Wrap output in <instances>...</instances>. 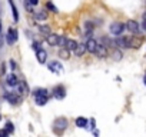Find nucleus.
Segmentation results:
<instances>
[{
  "instance_id": "nucleus-1",
  "label": "nucleus",
  "mask_w": 146,
  "mask_h": 137,
  "mask_svg": "<svg viewBox=\"0 0 146 137\" xmlns=\"http://www.w3.org/2000/svg\"><path fill=\"white\" fill-rule=\"evenodd\" d=\"M67 128V119L64 117H59L53 121V130L57 133H63Z\"/></svg>"
},
{
  "instance_id": "nucleus-2",
  "label": "nucleus",
  "mask_w": 146,
  "mask_h": 137,
  "mask_svg": "<svg viewBox=\"0 0 146 137\" xmlns=\"http://www.w3.org/2000/svg\"><path fill=\"white\" fill-rule=\"evenodd\" d=\"M5 99H6L10 104H20V103H22V96H20L19 93H15V92L5 93Z\"/></svg>"
},
{
  "instance_id": "nucleus-3",
  "label": "nucleus",
  "mask_w": 146,
  "mask_h": 137,
  "mask_svg": "<svg viewBox=\"0 0 146 137\" xmlns=\"http://www.w3.org/2000/svg\"><path fill=\"white\" fill-rule=\"evenodd\" d=\"M125 27H126V26H125L123 23L116 22V23H112V26L109 27V30H110V33H112L113 36H120V34L123 33Z\"/></svg>"
},
{
  "instance_id": "nucleus-4",
  "label": "nucleus",
  "mask_w": 146,
  "mask_h": 137,
  "mask_svg": "<svg viewBox=\"0 0 146 137\" xmlns=\"http://www.w3.org/2000/svg\"><path fill=\"white\" fill-rule=\"evenodd\" d=\"M95 54H96L99 59H105V57H108V54H109V50H108V47H106L103 43H98V46H96V50H95Z\"/></svg>"
},
{
  "instance_id": "nucleus-5",
  "label": "nucleus",
  "mask_w": 146,
  "mask_h": 137,
  "mask_svg": "<svg viewBox=\"0 0 146 137\" xmlns=\"http://www.w3.org/2000/svg\"><path fill=\"white\" fill-rule=\"evenodd\" d=\"M47 67H49V70H50L52 73H56V74L62 73V70H63V66H62V63H59L57 60L50 61V63L47 64Z\"/></svg>"
},
{
  "instance_id": "nucleus-6",
  "label": "nucleus",
  "mask_w": 146,
  "mask_h": 137,
  "mask_svg": "<svg viewBox=\"0 0 146 137\" xmlns=\"http://www.w3.org/2000/svg\"><path fill=\"white\" fill-rule=\"evenodd\" d=\"M6 40H7V43H9V44H15V43L17 41V30H16V29H13V27H10V29L7 30Z\"/></svg>"
},
{
  "instance_id": "nucleus-7",
  "label": "nucleus",
  "mask_w": 146,
  "mask_h": 137,
  "mask_svg": "<svg viewBox=\"0 0 146 137\" xmlns=\"http://www.w3.org/2000/svg\"><path fill=\"white\" fill-rule=\"evenodd\" d=\"M127 44H129V47H132V49H139V47L142 46V40H140L139 37H136V34H135V36L127 37Z\"/></svg>"
},
{
  "instance_id": "nucleus-8",
  "label": "nucleus",
  "mask_w": 146,
  "mask_h": 137,
  "mask_svg": "<svg viewBox=\"0 0 146 137\" xmlns=\"http://www.w3.org/2000/svg\"><path fill=\"white\" fill-rule=\"evenodd\" d=\"M53 96H54V99H57V100L64 99V97H66V89H64L63 86H56L54 90H53Z\"/></svg>"
},
{
  "instance_id": "nucleus-9",
  "label": "nucleus",
  "mask_w": 146,
  "mask_h": 137,
  "mask_svg": "<svg viewBox=\"0 0 146 137\" xmlns=\"http://www.w3.org/2000/svg\"><path fill=\"white\" fill-rule=\"evenodd\" d=\"M126 29H127L130 33H133V34H139V23L135 22V20H129V22L126 23Z\"/></svg>"
},
{
  "instance_id": "nucleus-10",
  "label": "nucleus",
  "mask_w": 146,
  "mask_h": 137,
  "mask_svg": "<svg viewBox=\"0 0 146 137\" xmlns=\"http://www.w3.org/2000/svg\"><path fill=\"white\" fill-rule=\"evenodd\" d=\"M17 93L23 97V96H27L29 94V87H27V84H26V82H23V80H20L19 83H17Z\"/></svg>"
},
{
  "instance_id": "nucleus-11",
  "label": "nucleus",
  "mask_w": 146,
  "mask_h": 137,
  "mask_svg": "<svg viewBox=\"0 0 146 137\" xmlns=\"http://www.w3.org/2000/svg\"><path fill=\"white\" fill-rule=\"evenodd\" d=\"M85 44H86V50H88L89 53H95L96 46H98V41H96L93 37H89V39H88V41H86Z\"/></svg>"
},
{
  "instance_id": "nucleus-12",
  "label": "nucleus",
  "mask_w": 146,
  "mask_h": 137,
  "mask_svg": "<svg viewBox=\"0 0 146 137\" xmlns=\"http://www.w3.org/2000/svg\"><path fill=\"white\" fill-rule=\"evenodd\" d=\"M46 41H47V44L49 46H57V41H59V34H53V33H50V34H47L46 36Z\"/></svg>"
},
{
  "instance_id": "nucleus-13",
  "label": "nucleus",
  "mask_w": 146,
  "mask_h": 137,
  "mask_svg": "<svg viewBox=\"0 0 146 137\" xmlns=\"http://www.w3.org/2000/svg\"><path fill=\"white\" fill-rule=\"evenodd\" d=\"M36 57H37V61H39L40 64H43V63H46V60H47V53H46L43 49H39V50H36Z\"/></svg>"
},
{
  "instance_id": "nucleus-14",
  "label": "nucleus",
  "mask_w": 146,
  "mask_h": 137,
  "mask_svg": "<svg viewBox=\"0 0 146 137\" xmlns=\"http://www.w3.org/2000/svg\"><path fill=\"white\" fill-rule=\"evenodd\" d=\"M17 83H19V79H17V76H16L15 73H12V74H9V76L6 77V84H7V86L15 87V86H17Z\"/></svg>"
},
{
  "instance_id": "nucleus-15",
  "label": "nucleus",
  "mask_w": 146,
  "mask_h": 137,
  "mask_svg": "<svg viewBox=\"0 0 146 137\" xmlns=\"http://www.w3.org/2000/svg\"><path fill=\"white\" fill-rule=\"evenodd\" d=\"M47 100H49V94H37V96H35V101H36L37 106H44L47 103Z\"/></svg>"
},
{
  "instance_id": "nucleus-16",
  "label": "nucleus",
  "mask_w": 146,
  "mask_h": 137,
  "mask_svg": "<svg viewBox=\"0 0 146 137\" xmlns=\"http://www.w3.org/2000/svg\"><path fill=\"white\" fill-rule=\"evenodd\" d=\"M116 46L117 47H123V49H127L129 44H127V37H122V36H117L116 39Z\"/></svg>"
},
{
  "instance_id": "nucleus-17",
  "label": "nucleus",
  "mask_w": 146,
  "mask_h": 137,
  "mask_svg": "<svg viewBox=\"0 0 146 137\" xmlns=\"http://www.w3.org/2000/svg\"><path fill=\"white\" fill-rule=\"evenodd\" d=\"M86 51H88V50H86V44H78V47L75 49V54H76V57H82Z\"/></svg>"
},
{
  "instance_id": "nucleus-18",
  "label": "nucleus",
  "mask_w": 146,
  "mask_h": 137,
  "mask_svg": "<svg viewBox=\"0 0 146 137\" xmlns=\"http://www.w3.org/2000/svg\"><path fill=\"white\" fill-rule=\"evenodd\" d=\"M78 44H79V43H78L76 40H73V39H67V41H66V46H64V47H66V49H69L70 51H72V50L75 51V49L78 47Z\"/></svg>"
},
{
  "instance_id": "nucleus-19",
  "label": "nucleus",
  "mask_w": 146,
  "mask_h": 137,
  "mask_svg": "<svg viewBox=\"0 0 146 137\" xmlns=\"http://www.w3.org/2000/svg\"><path fill=\"white\" fill-rule=\"evenodd\" d=\"M59 57H62L63 60H67V59L70 57V50L66 49V47H62V49L59 50Z\"/></svg>"
},
{
  "instance_id": "nucleus-20",
  "label": "nucleus",
  "mask_w": 146,
  "mask_h": 137,
  "mask_svg": "<svg viewBox=\"0 0 146 137\" xmlns=\"http://www.w3.org/2000/svg\"><path fill=\"white\" fill-rule=\"evenodd\" d=\"M47 12L46 10H40V12H35V17L37 19V20H46L47 19Z\"/></svg>"
},
{
  "instance_id": "nucleus-21",
  "label": "nucleus",
  "mask_w": 146,
  "mask_h": 137,
  "mask_svg": "<svg viewBox=\"0 0 146 137\" xmlns=\"http://www.w3.org/2000/svg\"><path fill=\"white\" fill-rule=\"evenodd\" d=\"M9 3H10V7H12L13 19H15V22H17V20H19V13H17V7L15 6V3H13V0H9Z\"/></svg>"
},
{
  "instance_id": "nucleus-22",
  "label": "nucleus",
  "mask_w": 146,
  "mask_h": 137,
  "mask_svg": "<svg viewBox=\"0 0 146 137\" xmlns=\"http://www.w3.org/2000/svg\"><path fill=\"white\" fill-rule=\"evenodd\" d=\"M112 57H113V60H115V61H119V60H122L123 53H122L119 49H115V50H113V53H112Z\"/></svg>"
},
{
  "instance_id": "nucleus-23",
  "label": "nucleus",
  "mask_w": 146,
  "mask_h": 137,
  "mask_svg": "<svg viewBox=\"0 0 146 137\" xmlns=\"http://www.w3.org/2000/svg\"><path fill=\"white\" fill-rule=\"evenodd\" d=\"M76 126L85 128V127L88 126V120H86L85 117H78V119H76Z\"/></svg>"
},
{
  "instance_id": "nucleus-24",
  "label": "nucleus",
  "mask_w": 146,
  "mask_h": 137,
  "mask_svg": "<svg viewBox=\"0 0 146 137\" xmlns=\"http://www.w3.org/2000/svg\"><path fill=\"white\" fill-rule=\"evenodd\" d=\"M39 32H40L42 34H44V36H47V34H50V33H52L50 27H49V26H46V24H42V26H39Z\"/></svg>"
},
{
  "instance_id": "nucleus-25",
  "label": "nucleus",
  "mask_w": 146,
  "mask_h": 137,
  "mask_svg": "<svg viewBox=\"0 0 146 137\" xmlns=\"http://www.w3.org/2000/svg\"><path fill=\"white\" fill-rule=\"evenodd\" d=\"M66 41H67V39H66L64 36H60V34H59V41H57V46H59V47H64V46H66Z\"/></svg>"
},
{
  "instance_id": "nucleus-26",
  "label": "nucleus",
  "mask_w": 146,
  "mask_h": 137,
  "mask_svg": "<svg viewBox=\"0 0 146 137\" xmlns=\"http://www.w3.org/2000/svg\"><path fill=\"white\" fill-rule=\"evenodd\" d=\"M37 94H49L46 89H36L33 90V96H37Z\"/></svg>"
},
{
  "instance_id": "nucleus-27",
  "label": "nucleus",
  "mask_w": 146,
  "mask_h": 137,
  "mask_svg": "<svg viewBox=\"0 0 146 137\" xmlns=\"http://www.w3.org/2000/svg\"><path fill=\"white\" fill-rule=\"evenodd\" d=\"M46 7H47L49 10H52V12L57 13V7H56V6H54V5H53L52 2H47V3H46Z\"/></svg>"
},
{
  "instance_id": "nucleus-28",
  "label": "nucleus",
  "mask_w": 146,
  "mask_h": 137,
  "mask_svg": "<svg viewBox=\"0 0 146 137\" xmlns=\"http://www.w3.org/2000/svg\"><path fill=\"white\" fill-rule=\"evenodd\" d=\"M6 130L9 131V134H12V133L15 131V127H13V123H12V121H7V123H6Z\"/></svg>"
},
{
  "instance_id": "nucleus-29",
  "label": "nucleus",
  "mask_w": 146,
  "mask_h": 137,
  "mask_svg": "<svg viewBox=\"0 0 146 137\" xmlns=\"http://www.w3.org/2000/svg\"><path fill=\"white\" fill-rule=\"evenodd\" d=\"M6 73V63H2V66H0V74H5Z\"/></svg>"
},
{
  "instance_id": "nucleus-30",
  "label": "nucleus",
  "mask_w": 146,
  "mask_h": 137,
  "mask_svg": "<svg viewBox=\"0 0 146 137\" xmlns=\"http://www.w3.org/2000/svg\"><path fill=\"white\" fill-rule=\"evenodd\" d=\"M6 136H9V131H7L6 128H3V130H0V137H6Z\"/></svg>"
},
{
  "instance_id": "nucleus-31",
  "label": "nucleus",
  "mask_w": 146,
  "mask_h": 137,
  "mask_svg": "<svg viewBox=\"0 0 146 137\" xmlns=\"http://www.w3.org/2000/svg\"><path fill=\"white\" fill-rule=\"evenodd\" d=\"M25 6H26V9H27V10H29L30 13L33 12V9H32V5H30V3L27 2V0H26V3H25Z\"/></svg>"
},
{
  "instance_id": "nucleus-32",
  "label": "nucleus",
  "mask_w": 146,
  "mask_h": 137,
  "mask_svg": "<svg viewBox=\"0 0 146 137\" xmlns=\"http://www.w3.org/2000/svg\"><path fill=\"white\" fill-rule=\"evenodd\" d=\"M32 47H33L35 50H39V49H40V44H39L37 41H33V44H32Z\"/></svg>"
},
{
  "instance_id": "nucleus-33",
  "label": "nucleus",
  "mask_w": 146,
  "mask_h": 137,
  "mask_svg": "<svg viewBox=\"0 0 146 137\" xmlns=\"http://www.w3.org/2000/svg\"><path fill=\"white\" fill-rule=\"evenodd\" d=\"M27 2H29L32 6H36V5H39V0H27Z\"/></svg>"
},
{
  "instance_id": "nucleus-34",
  "label": "nucleus",
  "mask_w": 146,
  "mask_h": 137,
  "mask_svg": "<svg viewBox=\"0 0 146 137\" xmlns=\"http://www.w3.org/2000/svg\"><path fill=\"white\" fill-rule=\"evenodd\" d=\"M10 66H12V70L15 72V70H16V63H15L13 60H10Z\"/></svg>"
},
{
  "instance_id": "nucleus-35",
  "label": "nucleus",
  "mask_w": 146,
  "mask_h": 137,
  "mask_svg": "<svg viewBox=\"0 0 146 137\" xmlns=\"http://www.w3.org/2000/svg\"><path fill=\"white\" fill-rule=\"evenodd\" d=\"M3 41H5V40H3V36H2V34H0V47H2V46H3Z\"/></svg>"
},
{
  "instance_id": "nucleus-36",
  "label": "nucleus",
  "mask_w": 146,
  "mask_h": 137,
  "mask_svg": "<svg viewBox=\"0 0 146 137\" xmlns=\"http://www.w3.org/2000/svg\"><path fill=\"white\" fill-rule=\"evenodd\" d=\"M142 26H143V29L146 30V20H145V19H143V23H142Z\"/></svg>"
},
{
  "instance_id": "nucleus-37",
  "label": "nucleus",
  "mask_w": 146,
  "mask_h": 137,
  "mask_svg": "<svg viewBox=\"0 0 146 137\" xmlns=\"http://www.w3.org/2000/svg\"><path fill=\"white\" fill-rule=\"evenodd\" d=\"M143 83H145V86H146V76L143 77Z\"/></svg>"
},
{
  "instance_id": "nucleus-38",
  "label": "nucleus",
  "mask_w": 146,
  "mask_h": 137,
  "mask_svg": "<svg viewBox=\"0 0 146 137\" xmlns=\"http://www.w3.org/2000/svg\"><path fill=\"white\" fill-rule=\"evenodd\" d=\"M143 19H145V20H146V12H145V13H143Z\"/></svg>"
},
{
  "instance_id": "nucleus-39",
  "label": "nucleus",
  "mask_w": 146,
  "mask_h": 137,
  "mask_svg": "<svg viewBox=\"0 0 146 137\" xmlns=\"http://www.w3.org/2000/svg\"><path fill=\"white\" fill-rule=\"evenodd\" d=\"M0 33H2V22H0Z\"/></svg>"
},
{
  "instance_id": "nucleus-40",
  "label": "nucleus",
  "mask_w": 146,
  "mask_h": 137,
  "mask_svg": "<svg viewBox=\"0 0 146 137\" xmlns=\"http://www.w3.org/2000/svg\"><path fill=\"white\" fill-rule=\"evenodd\" d=\"M0 120H2V116H0Z\"/></svg>"
}]
</instances>
